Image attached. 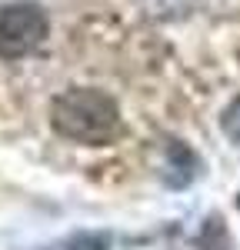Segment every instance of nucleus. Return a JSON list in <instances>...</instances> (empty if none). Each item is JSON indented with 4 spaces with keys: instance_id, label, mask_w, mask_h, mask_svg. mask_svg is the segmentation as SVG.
<instances>
[{
    "instance_id": "obj_1",
    "label": "nucleus",
    "mask_w": 240,
    "mask_h": 250,
    "mask_svg": "<svg viewBox=\"0 0 240 250\" xmlns=\"http://www.w3.org/2000/svg\"><path fill=\"white\" fill-rule=\"evenodd\" d=\"M50 124L63 140L83 147L114 144L123 127L114 97L100 87H63L50 100Z\"/></svg>"
},
{
    "instance_id": "obj_2",
    "label": "nucleus",
    "mask_w": 240,
    "mask_h": 250,
    "mask_svg": "<svg viewBox=\"0 0 240 250\" xmlns=\"http://www.w3.org/2000/svg\"><path fill=\"white\" fill-rule=\"evenodd\" d=\"M50 34V20L37 3H7L0 7V60L14 63L37 50Z\"/></svg>"
},
{
    "instance_id": "obj_3",
    "label": "nucleus",
    "mask_w": 240,
    "mask_h": 250,
    "mask_svg": "<svg viewBox=\"0 0 240 250\" xmlns=\"http://www.w3.org/2000/svg\"><path fill=\"white\" fill-rule=\"evenodd\" d=\"M223 127H227V134L234 137V140H240V100L227 110V117H223Z\"/></svg>"
}]
</instances>
